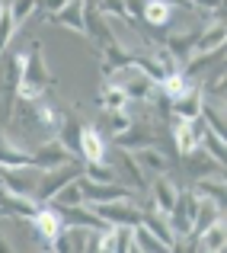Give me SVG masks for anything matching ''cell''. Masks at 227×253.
I'll list each match as a JSON object with an SVG mask.
<instances>
[{
    "mask_svg": "<svg viewBox=\"0 0 227 253\" xmlns=\"http://www.w3.org/2000/svg\"><path fill=\"white\" fill-rule=\"evenodd\" d=\"M83 176L96 179V183H115V170H112V161H83Z\"/></svg>",
    "mask_w": 227,
    "mask_h": 253,
    "instance_id": "obj_29",
    "label": "cell"
},
{
    "mask_svg": "<svg viewBox=\"0 0 227 253\" xmlns=\"http://www.w3.org/2000/svg\"><path fill=\"white\" fill-rule=\"evenodd\" d=\"M109 81H115L122 86L125 96H128V103H148L153 93H157V84H153L141 68H135V64H125V68L112 71Z\"/></svg>",
    "mask_w": 227,
    "mask_h": 253,
    "instance_id": "obj_3",
    "label": "cell"
},
{
    "mask_svg": "<svg viewBox=\"0 0 227 253\" xmlns=\"http://www.w3.org/2000/svg\"><path fill=\"white\" fill-rule=\"evenodd\" d=\"M99 103H103L106 112H118V109H128V96H125V90L118 86L115 81H109L106 77L103 86H99Z\"/></svg>",
    "mask_w": 227,
    "mask_h": 253,
    "instance_id": "obj_23",
    "label": "cell"
},
{
    "mask_svg": "<svg viewBox=\"0 0 227 253\" xmlns=\"http://www.w3.org/2000/svg\"><path fill=\"white\" fill-rule=\"evenodd\" d=\"M10 167H32V157L26 144L13 141L6 131H0V170H10Z\"/></svg>",
    "mask_w": 227,
    "mask_h": 253,
    "instance_id": "obj_13",
    "label": "cell"
},
{
    "mask_svg": "<svg viewBox=\"0 0 227 253\" xmlns=\"http://www.w3.org/2000/svg\"><path fill=\"white\" fill-rule=\"evenodd\" d=\"M198 106H202V90L195 84H189V90L183 96L170 99V109H173V119H192L198 116Z\"/></svg>",
    "mask_w": 227,
    "mask_h": 253,
    "instance_id": "obj_20",
    "label": "cell"
},
{
    "mask_svg": "<svg viewBox=\"0 0 227 253\" xmlns=\"http://www.w3.org/2000/svg\"><path fill=\"white\" fill-rule=\"evenodd\" d=\"M77 154L83 157V161H106V138L99 128H93V125H83L80 128V144H77Z\"/></svg>",
    "mask_w": 227,
    "mask_h": 253,
    "instance_id": "obj_14",
    "label": "cell"
},
{
    "mask_svg": "<svg viewBox=\"0 0 227 253\" xmlns=\"http://www.w3.org/2000/svg\"><path fill=\"white\" fill-rule=\"evenodd\" d=\"M153 141H157V138H153L151 125H141V122H131L125 131H115V135H112V144L122 148V151H141Z\"/></svg>",
    "mask_w": 227,
    "mask_h": 253,
    "instance_id": "obj_12",
    "label": "cell"
},
{
    "mask_svg": "<svg viewBox=\"0 0 227 253\" xmlns=\"http://www.w3.org/2000/svg\"><path fill=\"white\" fill-rule=\"evenodd\" d=\"M51 23L83 36V0H68L58 13H51Z\"/></svg>",
    "mask_w": 227,
    "mask_h": 253,
    "instance_id": "obj_17",
    "label": "cell"
},
{
    "mask_svg": "<svg viewBox=\"0 0 227 253\" xmlns=\"http://www.w3.org/2000/svg\"><path fill=\"white\" fill-rule=\"evenodd\" d=\"M224 39H227V29L221 19H215L211 26L198 29V39H195V51H215V48H224Z\"/></svg>",
    "mask_w": 227,
    "mask_h": 253,
    "instance_id": "obj_22",
    "label": "cell"
},
{
    "mask_svg": "<svg viewBox=\"0 0 227 253\" xmlns=\"http://www.w3.org/2000/svg\"><path fill=\"white\" fill-rule=\"evenodd\" d=\"M198 148H205V151H208V154L211 157H215V161H221L224 164V154H227V144H224V138L221 135H215V131H205V135H202V141H198Z\"/></svg>",
    "mask_w": 227,
    "mask_h": 253,
    "instance_id": "obj_32",
    "label": "cell"
},
{
    "mask_svg": "<svg viewBox=\"0 0 227 253\" xmlns=\"http://www.w3.org/2000/svg\"><path fill=\"white\" fill-rule=\"evenodd\" d=\"M195 209H198V196H195L192 189H179V192H176V202H173V209L166 211V221H170V228H173V234H176V241H179V237H186V234L192 231Z\"/></svg>",
    "mask_w": 227,
    "mask_h": 253,
    "instance_id": "obj_4",
    "label": "cell"
},
{
    "mask_svg": "<svg viewBox=\"0 0 227 253\" xmlns=\"http://www.w3.org/2000/svg\"><path fill=\"white\" fill-rule=\"evenodd\" d=\"M80 189H83V202L86 205H99V202H115V199H135V192L122 183H96V179H86L83 173L77 176Z\"/></svg>",
    "mask_w": 227,
    "mask_h": 253,
    "instance_id": "obj_6",
    "label": "cell"
},
{
    "mask_svg": "<svg viewBox=\"0 0 227 253\" xmlns=\"http://www.w3.org/2000/svg\"><path fill=\"white\" fill-rule=\"evenodd\" d=\"M189 10H198L202 16H211V19H221L224 13V0H186Z\"/></svg>",
    "mask_w": 227,
    "mask_h": 253,
    "instance_id": "obj_33",
    "label": "cell"
},
{
    "mask_svg": "<svg viewBox=\"0 0 227 253\" xmlns=\"http://www.w3.org/2000/svg\"><path fill=\"white\" fill-rule=\"evenodd\" d=\"M38 173H42V170H36V167H10V170H0V189L36 199Z\"/></svg>",
    "mask_w": 227,
    "mask_h": 253,
    "instance_id": "obj_8",
    "label": "cell"
},
{
    "mask_svg": "<svg viewBox=\"0 0 227 253\" xmlns=\"http://www.w3.org/2000/svg\"><path fill=\"white\" fill-rule=\"evenodd\" d=\"M64 3H68V0H38V6H36V10H45V13L51 16V13H58Z\"/></svg>",
    "mask_w": 227,
    "mask_h": 253,
    "instance_id": "obj_34",
    "label": "cell"
},
{
    "mask_svg": "<svg viewBox=\"0 0 227 253\" xmlns=\"http://www.w3.org/2000/svg\"><path fill=\"white\" fill-rule=\"evenodd\" d=\"M189 84H192V81L183 74V71H166V74L157 81V90L163 93L166 99H176V96H183V93L189 90Z\"/></svg>",
    "mask_w": 227,
    "mask_h": 253,
    "instance_id": "obj_26",
    "label": "cell"
},
{
    "mask_svg": "<svg viewBox=\"0 0 227 253\" xmlns=\"http://www.w3.org/2000/svg\"><path fill=\"white\" fill-rule=\"evenodd\" d=\"M170 125H173V144H176L179 154H189L192 148H198V138L192 131L189 119H170Z\"/></svg>",
    "mask_w": 227,
    "mask_h": 253,
    "instance_id": "obj_24",
    "label": "cell"
},
{
    "mask_svg": "<svg viewBox=\"0 0 227 253\" xmlns=\"http://www.w3.org/2000/svg\"><path fill=\"white\" fill-rule=\"evenodd\" d=\"M192 192H195L198 199H208V202H215V205H221V209H224V176H205V179H195Z\"/></svg>",
    "mask_w": 227,
    "mask_h": 253,
    "instance_id": "obj_25",
    "label": "cell"
},
{
    "mask_svg": "<svg viewBox=\"0 0 227 253\" xmlns=\"http://www.w3.org/2000/svg\"><path fill=\"white\" fill-rule=\"evenodd\" d=\"M112 170H115V183L128 186L131 192H144V189H148V173L138 167V161H135L131 151L118 148V157L112 161Z\"/></svg>",
    "mask_w": 227,
    "mask_h": 253,
    "instance_id": "obj_7",
    "label": "cell"
},
{
    "mask_svg": "<svg viewBox=\"0 0 227 253\" xmlns=\"http://www.w3.org/2000/svg\"><path fill=\"white\" fill-rule=\"evenodd\" d=\"M173 19V6L163 3V0H144V10H141V26L148 29H166Z\"/></svg>",
    "mask_w": 227,
    "mask_h": 253,
    "instance_id": "obj_19",
    "label": "cell"
},
{
    "mask_svg": "<svg viewBox=\"0 0 227 253\" xmlns=\"http://www.w3.org/2000/svg\"><path fill=\"white\" fill-rule=\"evenodd\" d=\"M80 202H83V189H80L77 179H71L68 186H61V189L51 196L48 205H55V209H71V205H80Z\"/></svg>",
    "mask_w": 227,
    "mask_h": 253,
    "instance_id": "obj_28",
    "label": "cell"
},
{
    "mask_svg": "<svg viewBox=\"0 0 227 253\" xmlns=\"http://www.w3.org/2000/svg\"><path fill=\"white\" fill-rule=\"evenodd\" d=\"M16 29H19V26L13 23L10 10H6V0H0V55H3V51H6V45L13 42V36H16Z\"/></svg>",
    "mask_w": 227,
    "mask_h": 253,
    "instance_id": "obj_30",
    "label": "cell"
},
{
    "mask_svg": "<svg viewBox=\"0 0 227 253\" xmlns=\"http://www.w3.org/2000/svg\"><path fill=\"white\" fill-rule=\"evenodd\" d=\"M80 128H83V125H80L74 116H61V125H58L55 138H58V141H61L68 151H74V154H77V144H80Z\"/></svg>",
    "mask_w": 227,
    "mask_h": 253,
    "instance_id": "obj_27",
    "label": "cell"
},
{
    "mask_svg": "<svg viewBox=\"0 0 227 253\" xmlns=\"http://www.w3.org/2000/svg\"><path fill=\"white\" fill-rule=\"evenodd\" d=\"M36 6H38V0H6V10H10V16H13L16 26H23L26 19L36 13Z\"/></svg>",
    "mask_w": 227,
    "mask_h": 253,
    "instance_id": "obj_31",
    "label": "cell"
},
{
    "mask_svg": "<svg viewBox=\"0 0 227 253\" xmlns=\"http://www.w3.org/2000/svg\"><path fill=\"white\" fill-rule=\"evenodd\" d=\"M29 157H32V167L36 170H51V167H58V164H68L74 154H71L58 138H45V141H38V144L29 148Z\"/></svg>",
    "mask_w": 227,
    "mask_h": 253,
    "instance_id": "obj_9",
    "label": "cell"
},
{
    "mask_svg": "<svg viewBox=\"0 0 227 253\" xmlns=\"http://www.w3.org/2000/svg\"><path fill=\"white\" fill-rule=\"evenodd\" d=\"M93 211H96L99 218H103L106 224H122V228H135V224H141V209H138L135 199H115V202H99L93 205Z\"/></svg>",
    "mask_w": 227,
    "mask_h": 253,
    "instance_id": "obj_5",
    "label": "cell"
},
{
    "mask_svg": "<svg viewBox=\"0 0 227 253\" xmlns=\"http://www.w3.org/2000/svg\"><path fill=\"white\" fill-rule=\"evenodd\" d=\"M224 244H227V228H224V218L221 221H215L211 228H205L202 234L192 241V250H205V253H218V250H224Z\"/></svg>",
    "mask_w": 227,
    "mask_h": 253,
    "instance_id": "obj_21",
    "label": "cell"
},
{
    "mask_svg": "<svg viewBox=\"0 0 227 253\" xmlns=\"http://www.w3.org/2000/svg\"><path fill=\"white\" fill-rule=\"evenodd\" d=\"M135 154V161H138V167H141L144 173H153V176H166L170 173V157L163 154L160 148H153V144H148V148H141V151H131Z\"/></svg>",
    "mask_w": 227,
    "mask_h": 253,
    "instance_id": "obj_16",
    "label": "cell"
},
{
    "mask_svg": "<svg viewBox=\"0 0 227 253\" xmlns=\"http://www.w3.org/2000/svg\"><path fill=\"white\" fill-rule=\"evenodd\" d=\"M55 84L51 81V71L42 58V45L32 42V48L26 51L23 71H19V84H16V99H38L45 96V90Z\"/></svg>",
    "mask_w": 227,
    "mask_h": 253,
    "instance_id": "obj_1",
    "label": "cell"
},
{
    "mask_svg": "<svg viewBox=\"0 0 227 253\" xmlns=\"http://www.w3.org/2000/svg\"><path fill=\"white\" fill-rule=\"evenodd\" d=\"M141 224L151 231L153 237H157L160 244H163L166 250H173V247H176V234H173V228H170V221H166V215H163V211H157V209L141 211Z\"/></svg>",
    "mask_w": 227,
    "mask_h": 253,
    "instance_id": "obj_15",
    "label": "cell"
},
{
    "mask_svg": "<svg viewBox=\"0 0 227 253\" xmlns=\"http://www.w3.org/2000/svg\"><path fill=\"white\" fill-rule=\"evenodd\" d=\"M148 192H151V205H153L157 211H163V215H166V211L173 209V202H176V192H179V189L173 186V179L157 176V179L148 186Z\"/></svg>",
    "mask_w": 227,
    "mask_h": 253,
    "instance_id": "obj_18",
    "label": "cell"
},
{
    "mask_svg": "<svg viewBox=\"0 0 227 253\" xmlns=\"http://www.w3.org/2000/svg\"><path fill=\"white\" fill-rule=\"evenodd\" d=\"M29 221H32V234H36L38 241H42L45 247L51 250V241H55V234L64 228L61 211H58L55 205H48V202H45V205H38V209H36V215H32Z\"/></svg>",
    "mask_w": 227,
    "mask_h": 253,
    "instance_id": "obj_10",
    "label": "cell"
},
{
    "mask_svg": "<svg viewBox=\"0 0 227 253\" xmlns=\"http://www.w3.org/2000/svg\"><path fill=\"white\" fill-rule=\"evenodd\" d=\"M183 167L189 173V179H205V176H224V164L215 161L205 148H192L189 154H183Z\"/></svg>",
    "mask_w": 227,
    "mask_h": 253,
    "instance_id": "obj_11",
    "label": "cell"
},
{
    "mask_svg": "<svg viewBox=\"0 0 227 253\" xmlns=\"http://www.w3.org/2000/svg\"><path fill=\"white\" fill-rule=\"evenodd\" d=\"M80 173H83V164L74 161V157H71L68 164H58V167H51V170H42L38 173V186H36V202L38 205L51 202V196H55L61 186H68L71 179H77Z\"/></svg>",
    "mask_w": 227,
    "mask_h": 253,
    "instance_id": "obj_2",
    "label": "cell"
},
{
    "mask_svg": "<svg viewBox=\"0 0 227 253\" xmlns=\"http://www.w3.org/2000/svg\"><path fill=\"white\" fill-rule=\"evenodd\" d=\"M163 3H170V6H173V3H186V0H163Z\"/></svg>",
    "mask_w": 227,
    "mask_h": 253,
    "instance_id": "obj_35",
    "label": "cell"
}]
</instances>
